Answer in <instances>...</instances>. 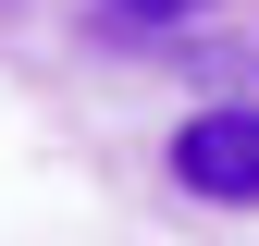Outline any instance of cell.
<instances>
[{
    "instance_id": "cell-1",
    "label": "cell",
    "mask_w": 259,
    "mask_h": 246,
    "mask_svg": "<svg viewBox=\"0 0 259 246\" xmlns=\"http://www.w3.org/2000/svg\"><path fill=\"white\" fill-rule=\"evenodd\" d=\"M173 184L210 209H259V111L222 99V111H185L173 123Z\"/></svg>"
},
{
    "instance_id": "cell-2",
    "label": "cell",
    "mask_w": 259,
    "mask_h": 246,
    "mask_svg": "<svg viewBox=\"0 0 259 246\" xmlns=\"http://www.w3.org/2000/svg\"><path fill=\"white\" fill-rule=\"evenodd\" d=\"M185 13H222V0H111V25H185Z\"/></svg>"
}]
</instances>
